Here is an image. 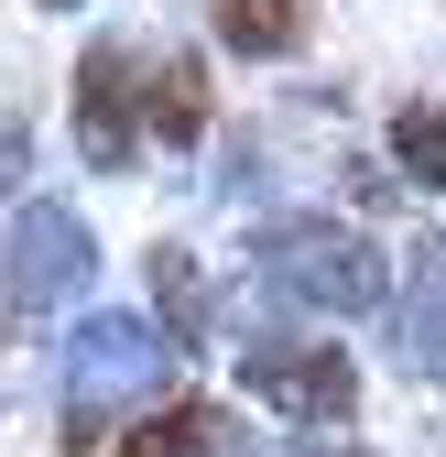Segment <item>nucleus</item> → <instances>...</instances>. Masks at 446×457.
<instances>
[{"label": "nucleus", "mask_w": 446, "mask_h": 457, "mask_svg": "<svg viewBox=\"0 0 446 457\" xmlns=\"http://www.w3.org/2000/svg\"><path fill=\"white\" fill-rule=\"evenodd\" d=\"M229 457H392V446H381V436H284V425H240L229 436Z\"/></svg>", "instance_id": "2eb2a0df"}, {"label": "nucleus", "mask_w": 446, "mask_h": 457, "mask_svg": "<svg viewBox=\"0 0 446 457\" xmlns=\"http://www.w3.org/2000/svg\"><path fill=\"white\" fill-rule=\"evenodd\" d=\"M218 262H229V327L240 316H305V327L370 337V316L392 305V228H359L326 196L229 228Z\"/></svg>", "instance_id": "f257e3e1"}, {"label": "nucleus", "mask_w": 446, "mask_h": 457, "mask_svg": "<svg viewBox=\"0 0 446 457\" xmlns=\"http://www.w3.org/2000/svg\"><path fill=\"white\" fill-rule=\"evenodd\" d=\"M142 87H153V22H131V12L77 22L66 98H54V131H66V163H77L87 186H142V175H153V120H142Z\"/></svg>", "instance_id": "39448f33"}, {"label": "nucleus", "mask_w": 446, "mask_h": 457, "mask_svg": "<svg viewBox=\"0 0 446 457\" xmlns=\"http://www.w3.org/2000/svg\"><path fill=\"white\" fill-rule=\"evenodd\" d=\"M109 295V228L87 218V196L33 186L0 207V349H54V327L87 316Z\"/></svg>", "instance_id": "20e7f679"}, {"label": "nucleus", "mask_w": 446, "mask_h": 457, "mask_svg": "<svg viewBox=\"0 0 446 457\" xmlns=\"http://www.w3.org/2000/svg\"><path fill=\"white\" fill-rule=\"evenodd\" d=\"M316 196H326V207H349L359 228H392V240L414 228V186L381 163V142H370V131H359V142H338V153L316 163Z\"/></svg>", "instance_id": "ddd939ff"}, {"label": "nucleus", "mask_w": 446, "mask_h": 457, "mask_svg": "<svg viewBox=\"0 0 446 457\" xmlns=\"http://www.w3.org/2000/svg\"><path fill=\"white\" fill-rule=\"evenodd\" d=\"M403 457H446V403H425V414H414V436H403Z\"/></svg>", "instance_id": "dca6fc26"}, {"label": "nucleus", "mask_w": 446, "mask_h": 457, "mask_svg": "<svg viewBox=\"0 0 446 457\" xmlns=\"http://www.w3.org/2000/svg\"><path fill=\"white\" fill-rule=\"evenodd\" d=\"M22 12H33V22H98L109 0H22Z\"/></svg>", "instance_id": "f3484780"}, {"label": "nucleus", "mask_w": 446, "mask_h": 457, "mask_svg": "<svg viewBox=\"0 0 446 457\" xmlns=\"http://www.w3.org/2000/svg\"><path fill=\"white\" fill-rule=\"evenodd\" d=\"M370 142H381V163L414 186V207L446 218V87H392V98H370Z\"/></svg>", "instance_id": "f8f14e48"}, {"label": "nucleus", "mask_w": 446, "mask_h": 457, "mask_svg": "<svg viewBox=\"0 0 446 457\" xmlns=\"http://www.w3.org/2000/svg\"><path fill=\"white\" fill-rule=\"evenodd\" d=\"M44 186V109L33 98H0V207Z\"/></svg>", "instance_id": "4468645a"}, {"label": "nucleus", "mask_w": 446, "mask_h": 457, "mask_svg": "<svg viewBox=\"0 0 446 457\" xmlns=\"http://www.w3.org/2000/svg\"><path fill=\"white\" fill-rule=\"evenodd\" d=\"M131 305L175 337V360L196 381L229 360V262H218L196 228H142L131 240Z\"/></svg>", "instance_id": "6e6552de"}, {"label": "nucleus", "mask_w": 446, "mask_h": 457, "mask_svg": "<svg viewBox=\"0 0 446 457\" xmlns=\"http://www.w3.org/2000/svg\"><path fill=\"white\" fill-rule=\"evenodd\" d=\"M326 153H338V142H305L284 109L261 98V109H229V120H218L207 163H196L175 196H186V207H207V228L229 240V228H251V218H272V207H305Z\"/></svg>", "instance_id": "423d86ee"}, {"label": "nucleus", "mask_w": 446, "mask_h": 457, "mask_svg": "<svg viewBox=\"0 0 446 457\" xmlns=\"http://www.w3.org/2000/svg\"><path fill=\"white\" fill-rule=\"evenodd\" d=\"M186 381H196V370L175 360V337H163L131 295H98L87 316L54 327V349H44V425H54V457H98L131 414L175 403Z\"/></svg>", "instance_id": "f03ea898"}, {"label": "nucleus", "mask_w": 446, "mask_h": 457, "mask_svg": "<svg viewBox=\"0 0 446 457\" xmlns=\"http://www.w3.org/2000/svg\"><path fill=\"white\" fill-rule=\"evenodd\" d=\"M370 370L414 392V403H446V218H414L392 240V305L370 316Z\"/></svg>", "instance_id": "0eeeda50"}, {"label": "nucleus", "mask_w": 446, "mask_h": 457, "mask_svg": "<svg viewBox=\"0 0 446 457\" xmlns=\"http://www.w3.org/2000/svg\"><path fill=\"white\" fill-rule=\"evenodd\" d=\"M142 120H153V175L175 163V186L207 163V142H218V120H229V66L207 54V33L196 22H175V33H153V87H142Z\"/></svg>", "instance_id": "1a4fd4ad"}, {"label": "nucleus", "mask_w": 446, "mask_h": 457, "mask_svg": "<svg viewBox=\"0 0 446 457\" xmlns=\"http://www.w3.org/2000/svg\"><path fill=\"white\" fill-rule=\"evenodd\" d=\"M218 392H240L261 425L284 436H370L381 370L349 327H305V316H240L229 360H218Z\"/></svg>", "instance_id": "7ed1b4c3"}, {"label": "nucleus", "mask_w": 446, "mask_h": 457, "mask_svg": "<svg viewBox=\"0 0 446 457\" xmlns=\"http://www.w3.org/2000/svg\"><path fill=\"white\" fill-rule=\"evenodd\" d=\"M196 33H207V54L229 77H294V66H316V44H326V0H196Z\"/></svg>", "instance_id": "9d476101"}, {"label": "nucleus", "mask_w": 446, "mask_h": 457, "mask_svg": "<svg viewBox=\"0 0 446 457\" xmlns=\"http://www.w3.org/2000/svg\"><path fill=\"white\" fill-rule=\"evenodd\" d=\"M251 425V403L240 392H218V381H186L175 403H153V414H131L120 436H109L98 457H229V436Z\"/></svg>", "instance_id": "9b49d317"}]
</instances>
